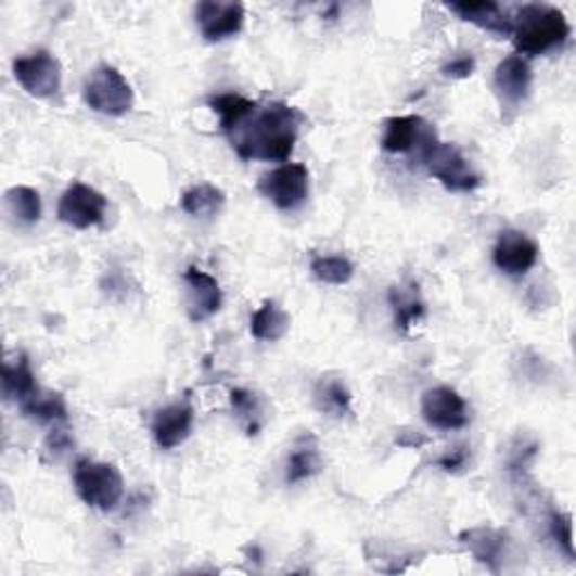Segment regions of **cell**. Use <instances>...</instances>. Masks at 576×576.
I'll return each instance as SVG.
<instances>
[{
    "label": "cell",
    "instance_id": "obj_12",
    "mask_svg": "<svg viewBox=\"0 0 576 576\" xmlns=\"http://www.w3.org/2000/svg\"><path fill=\"white\" fill-rule=\"evenodd\" d=\"M538 244L525 232L504 230L494 246V264L511 278L527 276L538 261Z\"/></svg>",
    "mask_w": 576,
    "mask_h": 576
},
{
    "label": "cell",
    "instance_id": "obj_31",
    "mask_svg": "<svg viewBox=\"0 0 576 576\" xmlns=\"http://www.w3.org/2000/svg\"><path fill=\"white\" fill-rule=\"evenodd\" d=\"M475 71V59L471 54H464V56H458V59H452L450 64H446L441 68V73L450 79H469Z\"/></svg>",
    "mask_w": 576,
    "mask_h": 576
},
{
    "label": "cell",
    "instance_id": "obj_7",
    "mask_svg": "<svg viewBox=\"0 0 576 576\" xmlns=\"http://www.w3.org/2000/svg\"><path fill=\"white\" fill-rule=\"evenodd\" d=\"M437 131L431 123L419 115H397L385 119V131L381 146L387 154H412L417 161L433 142H437Z\"/></svg>",
    "mask_w": 576,
    "mask_h": 576
},
{
    "label": "cell",
    "instance_id": "obj_17",
    "mask_svg": "<svg viewBox=\"0 0 576 576\" xmlns=\"http://www.w3.org/2000/svg\"><path fill=\"white\" fill-rule=\"evenodd\" d=\"M448 10L487 33L511 37V16L494 0H462V3H448Z\"/></svg>",
    "mask_w": 576,
    "mask_h": 576
},
{
    "label": "cell",
    "instance_id": "obj_2",
    "mask_svg": "<svg viewBox=\"0 0 576 576\" xmlns=\"http://www.w3.org/2000/svg\"><path fill=\"white\" fill-rule=\"evenodd\" d=\"M569 37V23L565 14L545 3L523 5L511 16V39L521 56H540L561 48Z\"/></svg>",
    "mask_w": 576,
    "mask_h": 576
},
{
    "label": "cell",
    "instance_id": "obj_10",
    "mask_svg": "<svg viewBox=\"0 0 576 576\" xmlns=\"http://www.w3.org/2000/svg\"><path fill=\"white\" fill-rule=\"evenodd\" d=\"M106 196L95 188L73 183L59 201V219L77 230L100 226L106 215Z\"/></svg>",
    "mask_w": 576,
    "mask_h": 576
},
{
    "label": "cell",
    "instance_id": "obj_21",
    "mask_svg": "<svg viewBox=\"0 0 576 576\" xmlns=\"http://www.w3.org/2000/svg\"><path fill=\"white\" fill-rule=\"evenodd\" d=\"M291 329V316L278 305V302H264V305L251 318V333L259 343H278Z\"/></svg>",
    "mask_w": 576,
    "mask_h": 576
},
{
    "label": "cell",
    "instance_id": "obj_29",
    "mask_svg": "<svg viewBox=\"0 0 576 576\" xmlns=\"http://www.w3.org/2000/svg\"><path fill=\"white\" fill-rule=\"evenodd\" d=\"M548 532L556 542V548L572 561L574 559V536H572V515L559 509H550L548 513Z\"/></svg>",
    "mask_w": 576,
    "mask_h": 576
},
{
    "label": "cell",
    "instance_id": "obj_19",
    "mask_svg": "<svg viewBox=\"0 0 576 576\" xmlns=\"http://www.w3.org/2000/svg\"><path fill=\"white\" fill-rule=\"evenodd\" d=\"M389 307L394 313V327L408 333L423 316H426V302H423L419 286L410 282L408 286L389 289Z\"/></svg>",
    "mask_w": 576,
    "mask_h": 576
},
{
    "label": "cell",
    "instance_id": "obj_20",
    "mask_svg": "<svg viewBox=\"0 0 576 576\" xmlns=\"http://www.w3.org/2000/svg\"><path fill=\"white\" fill-rule=\"evenodd\" d=\"M322 471V458L318 439L313 435H302L286 460V482L299 484L305 479H311Z\"/></svg>",
    "mask_w": 576,
    "mask_h": 576
},
{
    "label": "cell",
    "instance_id": "obj_18",
    "mask_svg": "<svg viewBox=\"0 0 576 576\" xmlns=\"http://www.w3.org/2000/svg\"><path fill=\"white\" fill-rule=\"evenodd\" d=\"M37 376L29 366V358L25 354H18L16 358L8 360L3 368V394L8 401H14L16 406L25 404L29 397H35L39 392Z\"/></svg>",
    "mask_w": 576,
    "mask_h": 576
},
{
    "label": "cell",
    "instance_id": "obj_3",
    "mask_svg": "<svg viewBox=\"0 0 576 576\" xmlns=\"http://www.w3.org/2000/svg\"><path fill=\"white\" fill-rule=\"evenodd\" d=\"M77 496L93 509L113 511L125 496V479L117 466L79 460L73 473Z\"/></svg>",
    "mask_w": 576,
    "mask_h": 576
},
{
    "label": "cell",
    "instance_id": "obj_16",
    "mask_svg": "<svg viewBox=\"0 0 576 576\" xmlns=\"http://www.w3.org/2000/svg\"><path fill=\"white\" fill-rule=\"evenodd\" d=\"M460 542L475 556L477 563L487 565L491 572H500L509 550V538L504 532L494 527H473L460 534Z\"/></svg>",
    "mask_w": 576,
    "mask_h": 576
},
{
    "label": "cell",
    "instance_id": "obj_32",
    "mask_svg": "<svg viewBox=\"0 0 576 576\" xmlns=\"http://www.w3.org/2000/svg\"><path fill=\"white\" fill-rule=\"evenodd\" d=\"M46 448H48L50 452H64V450L71 448V437H68L64 431H54V433L48 437Z\"/></svg>",
    "mask_w": 576,
    "mask_h": 576
},
{
    "label": "cell",
    "instance_id": "obj_25",
    "mask_svg": "<svg viewBox=\"0 0 576 576\" xmlns=\"http://www.w3.org/2000/svg\"><path fill=\"white\" fill-rule=\"evenodd\" d=\"M226 205V194L217 185L201 183L190 188L183 199H180V207H183L190 217H215Z\"/></svg>",
    "mask_w": 576,
    "mask_h": 576
},
{
    "label": "cell",
    "instance_id": "obj_6",
    "mask_svg": "<svg viewBox=\"0 0 576 576\" xmlns=\"http://www.w3.org/2000/svg\"><path fill=\"white\" fill-rule=\"evenodd\" d=\"M14 77L27 95L50 100L62 90V64L48 50H37L14 62Z\"/></svg>",
    "mask_w": 576,
    "mask_h": 576
},
{
    "label": "cell",
    "instance_id": "obj_15",
    "mask_svg": "<svg viewBox=\"0 0 576 576\" xmlns=\"http://www.w3.org/2000/svg\"><path fill=\"white\" fill-rule=\"evenodd\" d=\"M194 408L190 401H180L156 412L151 421V435L163 450H174L192 435Z\"/></svg>",
    "mask_w": 576,
    "mask_h": 576
},
{
    "label": "cell",
    "instance_id": "obj_22",
    "mask_svg": "<svg viewBox=\"0 0 576 576\" xmlns=\"http://www.w3.org/2000/svg\"><path fill=\"white\" fill-rule=\"evenodd\" d=\"M207 106L219 115L221 131H223L226 136H230V133H234L241 125L246 123V119L253 115V111H255L259 104L253 102V100L241 98V95H234V93H223V95L209 98V100H207Z\"/></svg>",
    "mask_w": 576,
    "mask_h": 576
},
{
    "label": "cell",
    "instance_id": "obj_11",
    "mask_svg": "<svg viewBox=\"0 0 576 576\" xmlns=\"http://www.w3.org/2000/svg\"><path fill=\"white\" fill-rule=\"evenodd\" d=\"M196 25L209 43H219L236 37L246 23V10L241 3H221V0H203L196 5Z\"/></svg>",
    "mask_w": 576,
    "mask_h": 576
},
{
    "label": "cell",
    "instance_id": "obj_5",
    "mask_svg": "<svg viewBox=\"0 0 576 576\" xmlns=\"http://www.w3.org/2000/svg\"><path fill=\"white\" fill-rule=\"evenodd\" d=\"M84 100L95 113L119 117L133 108V88L113 66H102L84 88Z\"/></svg>",
    "mask_w": 576,
    "mask_h": 576
},
{
    "label": "cell",
    "instance_id": "obj_9",
    "mask_svg": "<svg viewBox=\"0 0 576 576\" xmlns=\"http://www.w3.org/2000/svg\"><path fill=\"white\" fill-rule=\"evenodd\" d=\"M421 414L437 431H462L469 426V408L458 389L439 385L421 397Z\"/></svg>",
    "mask_w": 576,
    "mask_h": 576
},
{
    "label": "cell",
    "instance_id": "obj_1",
    "mask_svg": "<svg viewBox=\"0 0 576 576\" xmlns=\"http://www.w3.org/2000/svg\"><path fill=\"white\" fill-rule=\"evenodd\" d=\"M302 123L305 115L297 108L270 102L264 108L257 106L246 123L228 138L241 161L284 163L293 154Z\"/></svg>",
    "mask_w": 576,
    "mask_h": 576
},
{
    "label": "cell",
    "instance_id": "obj_28",
    "mask_svg": "<svg viewBox=\"0 0 576 576\" xmlns=\"http://www.w3.org/2000/svg\"><path fill=\"white\" fill-rule=\"evenodd\" d=\"M311 272L324 284L343 286L354 278V264L343 255H316L311 259Z\"/></svg>",
    "mask_w": 576,
    "mask_h": 576
},
{
    "label": "cell",
    "instance_id": "obj_14",
    "mask_svg": "<svg viewBox=\"0 0 576 576\" xmlns=\"http://www.w3.org/2000/svg\"><path fill=\"white\" fill-rule=\"evenodd\" d=\"M494 88L502 106L507 108L521 106L527 100L532 88V66L527 59L521 54H511L502 59L494 75Z\"/></svg>",
    "mask_w": 576,
    "mask_h": 576
},
{
    "label": "cell",
    "instance_id": "obj_30",
    "mask_svg": "<svg viewBox=\"0 0 576 576\" xmlns=\"http://www.w3.org/2000/svg\"><path fill=\"white\" fill-rule=\"evenodd\" d=\"M469 458H471L469 448H466V446H460V448H455V450L446 452L444 458H439V460H437V466H439L441 471H446V473H458V471H462V469L466 466Z\"/></svg>",
    "mask_w": 576,
    "mask_h": 576
},
{
    "label": "cell",
    "instance_id": "obj_26",
    "mask_svg": "<svg viewBox=\"0 0 576 576\" xmlns=\"http://www.w3.org/2000/svg\"><path fill=\"white\" fill-rule=\"evenodd\" d=\"M230 406L241 426H244L246 435L248 437L259 435L264 426V406H261L259 394L244 389V387H234L230 392Z\"/></svg>",
    "mask_w": 576,
    "mask_h": 576
},
{
    "label": "cell",
    "instance_id": "obj_4",
    "mask_svg": "<svg viewBox=\"0 0 576 576\" xmlns=\"http://www.w3.org/2000/svg\"><path fill=\"white\" fill-rule=\"evenodd\" d=\"M419 163L426 167L428 174L437 178L448 192L469 194L482 185V178L473 171L471 163L464 158L462 151L455 144H448L441 140L433 142L419 156Z\"/></svg>",
    "mask_w": 576,
    "mask_h": 576
},
{
    "label": "cell",
    "instance_id": "obj_13",
    "mask_svg": "<svg viewBox=\"0 0 576 576\" xmlns=\"http://www.w3.org/2000/svg\"><path fill=\"white\" fill-rule=\"evenodd\" d=\"M183 280L188 286V316L192 322H203L221 311L223 293L219 282L209 272L190 266Z\"/></svg>",
    "mask_w": 576,
    "mask_h": 576
},
{
    "label": "cell",
    "instance_id": "obj_27",
    "mask_svg": "<svg viewBox=\"0 0 576 576\" xmlns=\"http://www.w3.org/2000/svg\"><path fill=\"white\" fill-rule=\"evenodd\" d=\"M8 207L12 217L25 226H33L41 219V194L35 188L16 185L8 192Z\"/></svg>",
    "mask_w": 576,
    "mask_h": 576
},
{
    "label": "cell",
    "instance_id": "obj_8",
    "mask_svg": "<svg viewBox=\"0 0 576 576\" xmlns=\"http://www.w3.org/2000/svg\"><path fill=\"white\" fill-rule=\"evenodd\" d=\"M259 192L284 212L305 205L309 196V169L302 163H289L272 169L259 180Z\"/></svg>",
    "mask_w": 576,
    "mask_h": 576
},
{
    "label": "cell",
    "instance_id": "obj_24",
    "mask_svg": "<svg viewBox=\"0 0 576 576\" xmlns=\"http://www.w3.org/2000/svg\"><path fill=\"white\" fill-rule=\"evenodd\" d=\"M21 412L37 423H66L68 421V406L64 394L39 389L35 397H29L25 404L18 406Z\"/></svg>",
    "mask_w": 576,
    "mask_h": 576
},
{
    "label": "cell",
    "instance_id": "obj_23",
    "mask_svg": "<svg viewBox=\"0 0 576 576\" xmlns=\"http://www.w3.org/2000/svg\"><path fill=\"white\" fill-rule=\"evenodd\" d=\"M313 401L322 414L336 419L351 414V392L345 385V381L336 376H322V381L313 392Z\"/></svg>",
    "mask_w": 576,
    "mask_h": 576
}]
</instances>
